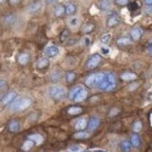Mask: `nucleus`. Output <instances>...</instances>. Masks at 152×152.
I'll use <instances>...</instances> for the list:
<instances>
[{
  "instance_id": "obj_1",
  "label": "nucleus",
  "mask_w": 152,
  "mask_h": 152,
  "mask_svg": "<svg viewBox=\"0 0 152 152\" xmlns=\"http://www.w3.org/2000/svg\"><path fill=\"white\" fill-rule=\"evenodd\" d=\"M85 85L101 91H115L117 88V77L112 72L93 73L85 78Z\"/></svg>"
},
{
  "instance_id": "obj_2",
  "label": "nucleus",
  "mask_w": 152,
  "mask_h": 152,
  "mask_svg": "<svg viewBox=\"0 0 152 152\" xmlns=\"http://www.w3.org/2000/svg\"><path fill=\"white\" fill-rule=\"evenodd\" d=\"M31 105V100L27 97H15L14 100L10 102V111L11 112H17L21 110H26Z\"/></svg>"
},
{
  "instance_id": "obj_3",
  "label": "nucleus",
  "mask_w": 152,
  "mask_h": 152,
  "mask_svg": "<svg viewBox=\"0 0 152 152\" xmlns=\"http://www.w3.org/2000/svg\"><path fill=\"white\" fill-rule=\"evenodd\" d=\"M49 96L55 101H60L63 97H66V89L60 85L51 86V88H49Z\"/></svg>"
},
{
  "instance_id": "obj_4",
  "label": "nucleus",
  "mask_w": 152,
  "mask_h": 152,
  "mask_svg": "<svg viewBox=\"0 0 152 152\" xmlns=\"http://www.w3.org/2000/svg\"><path fill=\"white\" fill-rule=\"evenodd\" d=\"M101 60H102V56L99 55V54H94L91 55L89 58H88V61L85 62V69H94L96 68L100 63H101Z\"/></svg>"
},
{
  "instance_id": "obj_5",
  "label": "nucleus",
  "mask_w": 152,
  "mask_h": 152,
  "mask_svg": "<svg viewBox=\"0 0 152 152\" xmlns=\"http://www.w3.org/2000/svg\"><path fill=\"white\" fill-rule=\"evenodd\" d=\"M142 34H144V31H142L141 27H139V26H135V27H133L130 29V38H132V40H134V42L140 40Z\"/></svg>"
},
{
  "instance_id": "obj_6",
  "label": "nucleus",
  "mask_w": 152,
  "mask_h": 152,
  "mask_svg": "<svg viewBox=\"0 0 152 152\" xmlns=\"http://www.w3.org/2000/svg\"><path fill=\"white\" fill-rule=\"evenodd\" d=\"M15 22H16V15H14V14H7V15H5V16L3 17V21H1V23H3L4 27H11V26H14Z\"/></svg>"
},
{
  "instance_id": "obj_7",
  "label": "nucleus",
  "mask_w": 152,
  "mask_h": 152,
  "mask_svg": "<svg viewBox=\"0 0 152 152\" xmlns=\"http://www.w3.org/2000/svg\"><path fill=\"white\" fill-rule=\"evenodd\" d=\"M121 17L118 16V15H112V16H110L108 18H107V21H106V24H107V27L108 28H113V27H117L118 24L121 23Z\"/></svg>"
},
{
  "instance_id": "obj_8",
  "label": "nucleus",
  "mask_w": 152,
  "mask_h": 152,
  "mask_svg": "<svg viewBox=\"0 0 152 152\" xmlns=\"http://www.w3.org/2000/svg\"><path fill=\"white\" fill-rule=\"evenodd\" d=\"M44 54L48 57H55L58 54V48L56 45H49L44 49Z\"/></svg>"
},
{
  "instance_id": "obj_9",
  "label": "nucleus",
  "mask_w": 152,
  "mask_h": 152,
  "mask_svg": "<svg viewBox=\"0 0 152 152\" xmlns=\"http://www.w3.org/2000/svg\"><path fill=\"white\" fill-rule=\"evenodd\" d=\"M35 66H37L38 69H45L50 66V61L46 57H39L35 62Z\"/></svg>"
},
{
  "instance_id": "obj_10",
  "label": "nucleus",
  "mask_w": 152,
  "mask_h": 152,
  "mask_svg": "<svg viewBox=\"0 0 152 152\" xmlns=\"http://www.w3.org/2000/svg\"><path fill=\"white\" fill-rule=\"evenodd\" d=\"M7 130L10 133H18L21 130V123L16 119L14 121H11L9 124H7Z\"/></svg>"
},
{
  "instance_id": "obj_11",
  "label": "nucleus",
  "mask_w": 152,
  "mask_h": 152,
  "mask_svg": "<svg viewBox=\"0 0 152 152\" xmlns=\"http://www.w3.org/2000/svg\"><path fill=\"white\" fill-rule=\"evenodd\" d=\"M88 89L86 88H84V86H82V89L78 91V94L75 95V97H74V102H80V101H84L86 97H88Z\"/></svg>"
},
{
  "instance_id": "obj_12",
  "label": "nucleus",
  "mask_w": 152,
  "mask_h": 152,
  "mask_svg": "<svg viewBox=\"0 0 152 152\" xmlns=\"http://www.w3.org/2000/svg\"><path fill=\"white\" fill-rule=\"evenodd\" d=\"M132 44H133V40L129 37H121L117 40V45L119 48H129V46H132Z\"/></svg>"
},
{
  "instance_id": "obj_13",
  "label": "nucleus",
  "mask_w": 152,
  "mask_h": 152,
  "mask_svg": "<svg viewBox=\"0 0 152 152\" xmlns=\"http://www.w3.org/2000/svg\"><path fill=\"white\" fill-rule=\"evenodd\" d=\"M42 6H43V3L42 1H34L31 5L27 6V11L29 12V14H35V12L42 10Z\"/></svg>"
},
{
  "instance_id": "obj_14",
  "label": "nucleus",
  "mask_w": 152,
  "mask_h": 152,
  "mask_svg": "<svg viewBox=\"0 0 152 152\" xmlns=\"http://www.w3.org/2000/svg\"><path fill=\"white\" fill-rule=\"evenodd\" d=\"M100 118H97V117H91L89 121H88V126L86 128H89L91 132H94V130H96L97 129V126L100 125Z\"/></svg>"
},
{
  "instance_id": "obj_15",
  "label": "nucleus",
  "mask_w": 152,
  "mask_h": 152,
  "mask_svg": "<svg viewBox=\"0 0 152 152\" xmlns=\"http://www.w3.org/2000/svg\"><path fill=\"white\" fill-rule=\"evenodd\" d=\"M29 58H31V55L28 54V53H21L20 55H18V57H17V61H18V63L21 66H26L27 63L29 62Z\"/></svg>"
},
{
  "instance_id": "obj_16",
  "label": "nucleus",
  "mask_w": 152,
  "mask_h": 152,
  "mask_svg": "<svg viewBox=\"0 0 152 152\" xmlns=\"http://www.w3.org/2000/svg\"><path fill=\"white\" fill-rule=\"evenodd\" d=\"M16 96H17V94H16L15 91H10V93H7V94L3 97L1 104H3L4 106H9V105H10V102H11V101L14 100Z\"/></svg>"
},
{
  "instance_id": "obj_17",
  "label": "nucleus",
  "mask_w": 152,
  "mask_h": 152,
  "mask_svg": "<svg viewBox=\"0 0 152 152\" xmlns=\"http://www.w3.org/2000/svg\"><path fill=\"white\" fill-rule=\"evenodd\" d=\"M121 78L122 80H126V82H133V80H136L137 75L134 73V72H124L121 74Z\"/></svg>"
},
{
  "instance_id": "obj_18",
  "label": "nucleus",
  "mask_w": 152,
  "mask_h": 152,
  "mask_svg": "<svg viewBox=\"0 0 152 152\" xmlns=\"http://www.w3.org/2000/svg\"><path fill=\"white\" fill-rule=\"evenodd\" d=\"M54 15H55V17H62L63 15H66L65 5L58 4L57 6H55V9H54Z\"/></svg>"
},
{
  "instance_id": "obj_19",
  "label": "nucleus",
  "mask_w": 152,
  "mask_h": 152,
  "mask_svg": "<svg viewBox=\"0 0 152 152\" xmlns=\"http://www.w3.org/2000/svg\"><path fill=\"white\" fill-rule=\"evenodd\" d=\"M94 28H95V24L91 23V22H88V23H85V24H83V26H82L80 32L83 34H89V33H91L94 31Z\"/></svg>"
},
{
  "instance_id": "obj_20",
  "label": "nucleus",
  "mask_w": 152,
  "mask_h": 152,
  "mask_svg": "<svg viewBox=\"0 0 152 152\" xmlns=\"http://www.w3.org/2000/svg\"><path fill=\"white\" fill-rule=\"evenodd\" d=\"M86 126H88V121L85 118H82V119H79L77 123H75L74 129L77 130V132H80V130H84Z\"/></svg>"
},
{
  "instance_id": "obj_21",
  "label": "nucleus",
  "mask_w": 152,
  "mask_h": 152,
  "mask_svg": "<svg viewBox=\"0 0 152 152\" xmlns=\"http://www.w3.org/2000/svg\"><path fill=\"white\" fill-rule=\"evenodd\" d=\"M82 112H83V108L79 107V106H71L67 110V113L71 115V116H78V115H80Z\"/></svg>"
},
{
  "instance_id": "obj_22",
  "label": "nucleus",
  "mask_w": 152,
  "mask_h": 152,
  "mask_svg": "<svg viewBox=\"0 0 152 152\" xmlns=\"http://www.w3.org/2000/svg\"><path fill=\"white\" fill-rule=\"evenodd\" d=\"M140 136H139L136 133H134L132 136H130V145L133 146V147H135V148H137V147H140Z\"/></svg>"
},
{
  "instance_id": "obj_23",
  "label": "nucleus",
  "mask_w": 152,
  "mask_h": 152,
  "mask_svg": "<svg viewBox=\"0 0 152 152\" xmlns=\"http://www.w3.org/2000/svg\"><path fill=\"white\" fill-rule=\"evenodd\" d=\"M27 139H31V140L35 144V145H39L44 141V136L43 135H39V134H32V135H28Z\"/></svg>"
},
{
  "instance_id": "obj_24",
  "label": "nucleus",
  "mask_w": 152,
  "mask_h": 152,
  "mask_svg": "<svg viewBox=\"0 0 152 152\" xmlns=\"http://www.w3.org/2000/svg\"><path fill=\"white\" fill-rule=\"evenodd\" d=\"M111 6V1L110 0H99L97 3V7L101 10V11H107Z\"/></svg>"
},
{
  "instance_id": "obj_25",
  "label": "nucleus",
  "mask_w": 152,
  "mask_h": 152,
  "mask_svg": "<svg viewBox=\"0 0 152 152\" xmlns=\"http://www.w3.org/2000/svg\"><path fill=\"white\" fill-rule=\"evenodd\" d=\"M34 146H35V144L31 140V139H26V140H24V142H23V145H22V150L26 151V152H28V151H31Z\"/></svg>"
},
{
  "instance_id": "obj_26",
  "label": "nucleus",
  "mask_w": 152,
  "mask_h": 152,
  "mask_svg": "<svg viewBox=\"0 0 152 152\" xmlns=\"http://www.w3.org/2000/svg\"><path fill=\"white\" fill-rule=\"evenodd\" d=\"M74 139H77V140H86L88 137H89V133H86L84 130H80V132H77L74 135H73Z\"/></svg>"
},
{
  "instance_id": "obj_27",
  "label": "nucleus",
  "mask_w": 152,
  "mask_h": 152,
  "mask_svg": "<svg viewBox=\"0 0 152 152\" xmlns=\"http://www.w3.org/2000/svg\"><path fill=\"white\" fill-rule=\"evenodd\" d=\"M65 9H66V15H68V16L74 15L75 11H77V6H75L74 4H72V3L67 4V5L65 6Z\"/></svg>"
},
{
  "instance_id": "obj_28",
  "label": "nucleus",
  "mask_w": 152,
  "mask_h": 152,
  "mask_svg": "<svg viewBox=\"0 0 152 152\" xmlns=\"http://www.w3.org/2000/svg\"><path fill=\"white\" fill-rule=\"evenodd\" d=\"M62 78V73L58 71V69H56V71H54L51 74H50V80L51 82H54V83H56V82H58L60 79Z\"/></svg>"
},
{
  "instance_id": "obj_29",
  "label": "nucleus",
  "mask_w": 152,
  "mask_h": 152,
  "mask_svg": "<svg viewBox=\"0 0 152 152\" xmlns=\"http://www.w3.org/2000/svg\"><path fill=\"white\" fill-rule=\"evenodd\" d=\"M80 89H82V85H77V86L72 88L71 91H69V94H68V97H69V100H71V101H73V100H74L75 95L78 94V91H79Z\"/></svg>"
},
{
  "instance_id": "obj_30",
  "label": "nucleus",
  "mask_w": 152,
  "mask_h": 152,
  "mask_svg": "<svg viewBox=\"0 0 152 152\" xmlns=\"http://www.w3.org/2000/svg\"><path fill=\"white\" fill-rule=\"evenodd\" d=\"M141 129H142V123H141L140 121H135V122L133 123V125H132V130L137 134V133L141 132Z\"/></svg>"
},
{
  "instance_id": "obj_31",
  "label": "nucleus",
  "mask_w": 152,
  "mask_h": 152,
  "mask_svg": "<svg viewBox=\"0 0 152 152\" xmlns=\"http://www.w3.org/2000/svg\"><path fill=\"white\" fill-rule=\"evenodd\" d=\"M121 150L123 151V152H129L130 150H132V145H130V141H128V140H123L122 142H121Z\"/></svg>"
},
{
  "instance_id": "obj_32",
  "label": "nucleus",
  "mask_w": 152,
  "mask_h": 152,
  "mask_svg": "<svg viewBox=\"0 0 152 152\" xmlns=\"http://www.w3.org/2000/svg\"><path fill=\"white\" fill-rule=\"evenodd\" d=\"M75 79H77V74H75L74 72H68V73H66V82H67L68 84L74 83Z\"/></svg>"
},
{
  "instance_id": "obj_33",
  "label": "nucleus",
  "mask_w": 152,
  "mask_h": 152,
  "mask_svg": "<svg viewBox=\"0 0 152 152\" xmlns=\"http://www.w3.org/2000/svg\"><path fill=\"white\" fill-rule=\"evenodd\" d=\"M69 39V31L68 29H63L62 33L60 34V42L61 43H66Z\"/></svg>"
},
{
  "instance_id": "obj_34",
  "label": "nucleus",
  "mask_w": 152,
  "mask_h": 152,
  "mask_svg": "<svg viewBox=\"0 0 152 152\" xmlns=\"http://www.w3.org/2000/svg\"><path fill=\"white\" fill-rule=\"evenodd\" d=\"M68 24H69L72 28L78 27V26H79V18H78V17H71V18L68 20Z\"/></svg>"
},
{
  "instance_id": "obj_35",
  "label": "nucleus",
  "mask_w": 152,
  "mask_h": 152,
  "mask_svg": "<svg viewBox=\"0 0 152 152\" xmlns=\"http://www.w3.org/2000/svg\"><path fill=\"white\" fill-rule=\"evenodd\" d=\"M119 112H121V108L113 107V108L108 112V118H115V117H117V116L119 115Z\"/></svg>"
},
{
  "instance_id": "obj_36",
  "label": "nucleus",
  "mask_w": 152,
  "mask_h": 152,
  "mask_svg": "<svg viewBox=\"0 0 152 152\" xmlns=\"http://www.w3.org/2000/svg\"><path fill=\"white\" fill-rule=\"evenodd\" d=\"M128 9H129V11H136V10H139V4L135 1H129Z\"/></svg>"
},
{
  "instance_id": "obj_37",
  "label": "nucleus",
  "mask_w": 152,
  "mask_h": 152,
  "mask_svg": "<svg viewBox=\"0 0 152 152\" xmlns=\"http://www.w3.org/2000/svg\"><path fill=\"white\" fill-rule=\"evenodd\" d=\"M139 86V82H136V80H133V83H130L128 86H126V89H128L129 91H134L136 88Z\"/></svg>"
},
{
  "instance_id": "obj_38",
  "label": "nucleus",
  "mask_w": 152,
  "mask_h": 152,
  "mask_svg": "<svg viewBox=\"0 0 152 152\" xmlns=\"http://www.w3.org/2000/svg\"><path fill=\"white\" fill-rule=\"evenodd\" d=\"M101 43L110 44L111 43V34H104L102 37H101Z\"/></svg>"
},
{
  "instance_id": "obj_39",
  "label": "nucleus",
  "mask_w": 152,
  "mask_h": 152,
  "mask_svg": "<svg viewBox=\"0 0 152 152\" xmlns=\"http://www.w3.org/2000/svg\"><path fill=\"white\" fill-rule=\"evenodd\" d=\"M129 1H130V0H115V4L122 7V6H126L129 4Z\"/></svg>"
},
{
  "instance_id": "obj_40",
  "label": "nucleus",
  "mask_w": 152,
  "mask_h": 152,
  "mask_svg": "<svg viewBox=\"0 0 152 152\" xmlns=\"http://www.w3.org/2000/svg\"><path fill=\"white\" fill-rule=\"evenodd\" d=\"M7 88V84H6V82L4 80V79H1L0 78V90H4V89H6Z\"/></svg>"
},
{
  "instance_id": "obj_41",
  "label": "nucleus",
  "mask_w": 152,
  "mask_h": 152,
  "mask_svg": "<svg viewBox=\"0 0 152 152\" xmlns=\"http://www.w3.org/2000/svg\"><path fill=\"white\" fill-rule=\"evenodd\" d=\"M9 3H10L11 6H16V5H18L21 3V0H9Z\"/></svg>"
},
{
  "instance_id": "obj_42",
  "label": "nucleus",
  "mask_w": 152,
  "mask_h": 152,
  "mask_svg": "<svg viewBox=\"0 0 152 152\" xmlns=\"http://www.w3.org/2000/svg\"><path fill=\"white\" fill-rule=\"evenodd\" d=\"M69 150H71L72 152H77V151H79V146L73 145V146H71V147H69Z\"/></svg>"
},
{
  "instance_id": "obj_43",
  "label": "nucleus",
  "mask_w": 152,
  "mask_h": 152,
  "mask_svg": "<svg viewBox=\"0 0 152 152\" xmlns=\"http://www.w3.org/2000/svg\"><path fill=\"white\" fill-rule=\"evenodd\" d=\"M57 1H58V0H45V3L49 4V5L50 4H54V3H57Z\"/></svg>"
},
{
  "instance_id": "obj_44",
  "label": "nucleus",
  "mask_w": 152,
  "mask_h": 152,
  "mask_svg": "<svg viewBox=\"0 0 152 152\" xmlns=\"http://www.w3.org/2000/svg\"><path fill=\"white\" fill-rule=\"evenodd\" d=\"M151 48H152V44H151V43H150V44H148V45H147V53H148V54H150V55H151Z\"/></svg>"
},
{
  "instance_id": "obj_45",
  "label": "nucleus",
  "mask_w": 152,
  "mask_h": 152,
  "mask_svg": "<svg viewBox=\"0 0 152 152\" xmlns=\"http://www.w3.org/2000/svg\"><path fill=\"white\" fill-rule=\"evenodd\" d=\"M144 3H145L146 5H151V4H152V0H144Z\"/></svg>"
},
{
  "instance_id": "obj_46",
  "label": "nucleus",
  "mask_w": 152,
  "mask_h": 152,
  "mask_svg": "<svg viewBox=\"0 0 152 152\" xmlns=\"http://www.w3.org/2000/svg\"><path fill=\"white\" fill-rule=\"evenodd\" d=\"M102 53H104V54H107V53H108V50H107L106 48H104V49H102Z\"/></svg>"
},
{
  "instance_id": "obj_47",
  "label": "nucleus",
  "mask_w": 152,
  "mask_h": 152,
  "mask_svg": "<svg viewBox=\"0 0 152 152\" xmlns=\"http://www.w3.org/2000/svg\"><path fill=\"white\" fill-rule=\"evenodd\" d=\"M94 152H107V151H104V150H95Z\"/></svg>"
},
{
  "instance_id": "obj_48",
  "label": "nucleus",
  "mask_w": 152,
  "mask_h": 152,
  "mask_svg": "<svg viewBox=\"0 0 152 152\" xmlns=\"http://www.w3.org/2000/svg\"><path fill=\"white\" fill-rule=\"evenodd\" d=\"M4 1H6V0H0V4H3Z\"/></svg>"
}]
</instances>
